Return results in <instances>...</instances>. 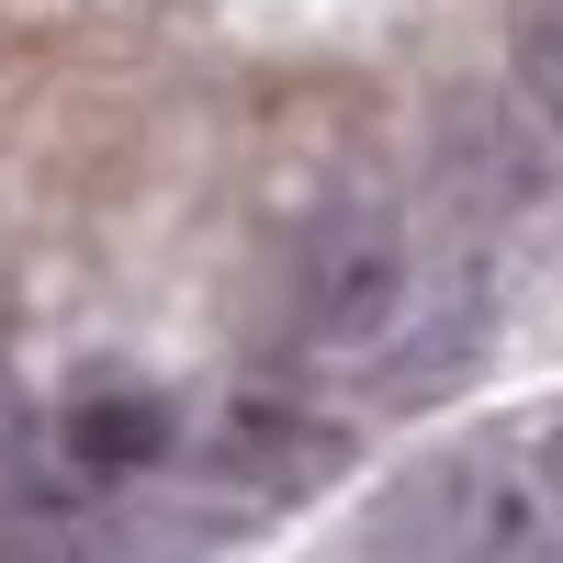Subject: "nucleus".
Here are the masks:
<instances>
[{
  "label": "nucleus",
  "mask_w": 563,
  "mask_h": 563,
  "mask_svg": "<svg viewBox=\"0 0 563 563\" xmlns=\"http://www.w3.org/2000/svg\"><path fill=\"white\" fill-rule=\"evenodd\" d=\"M395 552L417 563H563V507L519 462V440L451 451L395 496Z\"/></svg>",
  "instance_id": "f257e3e1"
},
{
  "label": "nucleus",
  "mask_w": 563,
  "mask_h": 563,
  "mask_svg": "<svg viewBox=\"0 0 563 563\" xmlns=\"http://www.w3.org/2000/svg\"><path fill=\"white\" fill-rule=\"evenodd\" d=\"M417 305V260L384 214H339L294 249V339L305 350H384Z\"/></svg>",
  "instance_id": "f03ea898"
},
{
  "label": "nucleus",
  "mask_w": 563,
  "mask_h": 563,
  "mask_svg": "<svg viewBox=\"0 0 563 563\" xmlns=\"http://www.w3.org/2000/svg\"><path fill=\"white\" fill-rule=\"evenodd\" d=\"M203 530L169 507H90V496H0V563H192Z\"/></svg>",
  "instance_id": "7ed1b4c3"
},
{
  "label": "nucleus",
  "mask_w": 563,
  "mask_h": 563,
  "mask_svg": "<svg viewBox=\"0 0 563 563\" xmlns=\"http://www.w3.org/2000/svg\"><path fill=\"white\" fill-rule=\"evenodd\" d=\"M350 462V440L327 429V417H294V406H238L214 429V474L225 485H249V496H305V485H327Z\"/></svg>",
  "instance_id": "20e7f679"
},
{
  "label": "nucleus",
  "mask_w": 563,
  "mask_h": 563,
  "mask_svg": "<svg viewBox=\"0 0 563 563\" xmlns=\"http://www.w3.org/2000/svg\"><path fill=\"white\" fill-rule=\"evenodd\" d=\"M57 440L79 474H135V462L169 451V395L158 384H124V372H90V384L57 406Z\"/></svg>",
  "instance_id": "39448f33"
},
{
  "label": "nucleus",
  "mask_w": 563,
  "mask_h": 563,
  "mask_svg": "<svg viewBox=\"0 0 563 563\" xmlns=\"http://www.w3.org/2000/svg\"><path fill=\"white\" fill-rule=\"evenodd\" d=\"M507 68H519L530 113L563 124V0H519V12H507Z\"/></svg>",
  "instance_id": "423d86ee"
},
{
  "label": "nucleus",
  "mask_w": 563,
  "mask_h": 563,
  "mask_svg": "<svg viewBox=\"0 0 563 563\" xmlns=\"http://www.w3.org/2000/svg\"><path fill=\"white\" fill-rule=\"evenodd\" d=\"M519 462L541 474V496L563 507V417H530V429H519Z\"/></svg>",
  "instance_id": "0eeeda50"
}]
</instances>
